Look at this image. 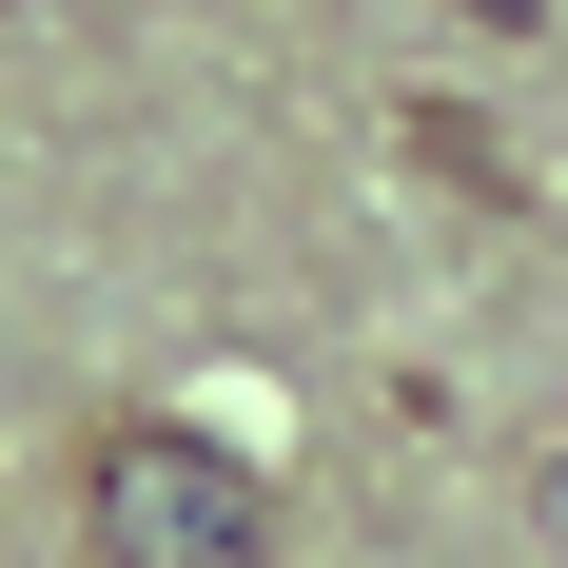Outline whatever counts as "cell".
<instances>
[{"mask_svg": "<svg viewBox=\"0 0 568 568\" xmlns=\"http://www.w3.org/2000/svg\"><path fill=\"white\" fill-rule=\"evenodd\" d=\"M79 549L99 568H275V470L196 412H99L79 432Z\"/></svg>", "mask_w": 568, "mask_h": 568, "instance_id": "obj_1", "label": "cell"}]
</instances>
